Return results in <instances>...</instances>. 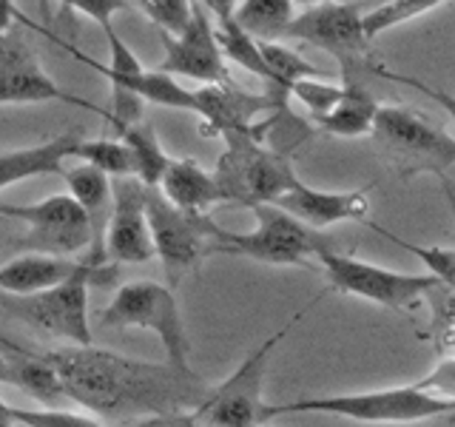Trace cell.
<instances>
[{"label":"cell","mask_w":455,"mask_h":427,"mask_svg":"<svg viewBox=\"0 0 455 427\" xmlns=\"http://www.w3.org/2000/svg\"><path fill=\"white\" fill-rule=\"evenodd\" d=\"M60 376L68 402L83 405L106 422H137L146 416L196 410L211 384L196 370L168 362H146L94 345H60L40 350Z\"/></svg>","instance_id":"1"},{"label":"cell","mask_w":455,"mask_h":427,"mask_svg":"<svg viewBox=\"0 0 455 427\" xmlns=\"http://www.w3.org/2000/svg\"><path fill=\"white\" fill-rule=\"evenodd\" d=\"M296 413H324V416H341L362 424H416L455 413V402L424 393L416 384H402V388L313 396L288 405H265L262 422L276 416H296Z\"/></svg>","instance_id":"2"},{"label":"cell","mask_w":455,"mask_h":427,"mask_svg":"<svg viewBox=\"0 0 455 427\" xmlns=\"http://www.w3.org/2000/svg\"><path fill=\"white\" fill-rule=\"evenodd\" d=\"M370 134L381 160L402 180L419 174L447 177L455 165V137L412 109L379 106Z\"/></svg>","instance_id":"3"},{"label":"cell","mask_w":455,"mask_h":427,"mask_svg":"<svg viewBox=\"0 0 455 427\" xmlns=\"http://www.w3.org/2000/svg\"><path fill=\"white\" fill-rule=\"evenodd\" d=\"M256 228L245 234L225 231L220 228L213 239L211 254H228V256H245L253 262L265 265H293V268H310V262L319 254L333 251L336 239L322 231H313L305 222L291 217L279 205H253Z\"/></svg>","instance_id":"4"},{"label":"cell","mask_w":455,"mask_h":427,"mask_svg":"<svg viewBox=\"0 0 455 427\" xmlns=\"http://www.w3.org/2000/svg\"><path fill=\"white\" fill-rule=\"evenodd\" d=\"M100 325L111 331H151L165 350V362L180 370L191 367V339L174 288L154 279L125 282L114 291L111 302L100 310Z\"/></svg>","instance_id":"5"},{"label":"cell","mask_w":455,"mask_h":427,"mask_svg":"<svg viewBox=\"0 0 455 427\" xmlns=\"http://www.w3.org/2000/svg\"><path fill=\"white\" fill-rule=\"evenodd\" d=\"M225 151L213 168L222 203L234 208L267 205L299 182L291 157L270 151L256 134H228Z\"/></svg>","instance_id":"6"},{"label":"cell","mask_w":455,"mask_h":427,"mask_svg":"<svg viewBox=\"0 0 455 427\" xmlns=\"http://www.w3.org/2000/svg\"><path fill=\"white\" fill-rule=\"evenodd\" d=\"M319 299L307 302L288 325L279 327L274 336H267L262 345H256L222 384L211 388L205 402L194 410L199 424L203 427H253L262 422V410L267 405L265 402V376H267L270 356H274V350L282 345V339L291 334V327Z\"/></svg>","instance_id":"7"},{"label":"cell","mask_w":455,"mask_h":427,"mask_svg":"<svg viewBox=\"0 0 455 427\" xmlns=\"http://www.w3.org/2000/svg\"><path fill=\"white\" fill-rule=\"evenodd\" d=\"M146 211L154 256H160L165 268V285L177 288L188 274H196L211 256V246L220 234V225L208 214L182 211L174 203H168L160 189H148Z\"/></svg>","instance_id":"8"},{"label":"cell","mask_w":455,"mask_h":427,"mask_svg":"<svg viewBox=\"0 0 455 427\" xmlns=\"http://www.w3.org/2000/svg\"><path fill=\"white\" fill-rule=\"evenodd\" d=\"M316 262L333 291L367 299V302L390 310H407L419 299L444 291V285L433 274H404V270L381 268L373 262H364L353 254H341L339 248L319 254Z\"/></svg>","instance_id":"9"},{"label":"cell","mask_w":455,"mask_h":427,"mask_svg":"<svg viewBox=\"0 0 455 427\" xmlns=\"http://www.w3.org/2000/svg\"><path fill=\"white\" fill-rule=\"evenodd\" d=\"M94 285L92 268L85 265L80 274L54 285L49 291L12 296L0 294V308L9 310L32 331L63 339L68 345H92V319H89V288Z\"/></svg>","instance_id":"10"},{"label":"cell","mask_w":455,"mask_h":427,"mask_svg":"<svg viewBox=\"0 0 455 427\" xmlns=\"http://www.w3.org/2000/svg\"><path fill=\"white\" fill-rule=\"evenodd\" d=\"M0 220H14L26 225V231L14 239L23 254H49L77 260V254H89L92 228L77 199L68 194H52L40 203L12 205L0 203Z\"/></svg>","instance_id":"11"},{"label":"cell","mask_w":455,"mask_h":427,"mask_svg":"<svg viewBox=\"0 0 455 427\" xmlns=\"http://www.w3.org/2000/svg\"><path fill=\"white\" fill-rule=\"evenodd\" d=\"M282 40H302L333 54L341 63L345 80H359V71H373L370 60V37L364 35V14L359 4H319L296 14L284 28Z\"/></svg>","instance_id":"12"},{"label":"cell","mask_w":455,"mask_h":427,"mask_svg":"<svg viewBox=\"0 0 455 427\" xmlns=\"http://www.w3.org/2000/svg\"><path fill=\"white\" fill-rule=\"evenodd\" d=\"M163 63L160 71L171 77H188L205 85L231 83L225 66V54L217 40L213 18L203 9V4H191V20L180 35H163Z\"/></svg>","instance_id":"13"},{"label":"cell","mask_w":455,"mask_h":427,"mask_svg":"<svg viewBox=\"0 0 455 427\" xmlns=\"http://www.w3.org/2000/svg\"><path fill=\"white\" fill-rule=\"evenodd\" d=\"M146 194L148 185L137 177L111 180V217L106 231V260L111 265H142L154 260Z\"/></svg>","instance_id":"14"},{"label":"cell","mask_w":455,"mask_h":427,"mask_svg":"<svg viewBox=\"0 0 455 427\" xmlns=\"http://www.w3.org/2000/svg\"><path fill=\"white\" fill-rule=\"evenodd\" d=\"M75 103L83 109L100 111L103 117L108 114L103 109H97L94 103L83 97L68 94L63 85H57L46 68L40 66L37 54L26 46V43L18 35H0V106L9 103Z\"/></svg>","instance_id":"15"},{"label":"cell","mask_w":455,"mask_h":427,"mask_svg":"<svg viewBox=\"0 0 455 427\" xmlns=\"http://www.w3.org/2000/svg\"><path fill=\"white\" fill-rule=\"evenodd\" d=\"M196 94V111L203 117V134L211 137H228V134H265L267 123H256L262 111L279 109L267 94H251L236 89L234 83L225 85H203L194 89Z\"/></svg>","instance_id":"16"},{"label":"cell","mask_w":455,"mask_h":427,"mask_svg":"<svg viewBox=\"0 0 455 427\" xmlns=\"http://www.w3.org/2000/svg\"><path fill=\"white\" fill-rule=\"evenodd\" d=\"M370 189H373V185H364V189H355V191H322V189H310V185L299 180L293 189H288L270 205H279L282 211H288L291 217L305 222L313 231H324V228H331L336 222L367 220Z\"/></svg>","instance_id":"17"},{"label":"cell","mask_w":455,"mask_h":427,"mask_svg":"<svg viewBox=\"0 0 455 427\" xmlns=\"http://www.w3.org/2000/svg\"><path fill=\"white\" fill-rule=\"evenodd\" d=\"M68 197L77 199L83 208L85 220L92 228V248L83 256V262L92 268L94 285L103 282V268H106V231H108V217H111V177L92 165H75L63 171Z\"/></svg>","instance_id":"18"},{"label":"cell","mask_w":455,"mask_h":427,"mask_svg":"<svg viewBox=\"0 0 455 427\" xmlns=\"http://www.w3.org/2000/svg\"><path fill=\"white\" fill-rule=\"evenodd\" d=\"M80 140H83L80 128H68V132L57 134L52 140L37 142V146L0 151V191H6L12 185L32 180V177L63 174L66 160L75 157Z\"/></svg>","instance_id":"19"},{"label":"cell","mask_w":455,"mask_h":427,"mask_svg":"<svg viewBox=\"0 0 455 427\" xmlns=\"http://www.w3.org/2000/svg\"><path fill=\"white\" fill-rule=\"evenodd\" d=\"M85 268L83 260H66V256L49 254H20L14 260L0 265V294L26 296L49 291L54 285H63Z\"/></svg>","instance_id":"20"},{"label":"cell","mask_w":455,"mask_h":427,"mask_svg":"<svg viewBox=\"0 0 455 427\" xmlns=\"http://www.w3.org/2000/svg\"><path fill=\"white\" fill-rule=\"evenodd\" d=\"M156 189H160V194L168 203H174L182 211H194V214H205L208 208L222 203L213 171H205L199 163L185 160V157L182 160L171 157V163Z\"/></svg>","instance_id":"21"},{"label":"cell","mask_w":455,"mask_h":427,"mask_svg":"<svg viewBox=\"0 0 455 427\" xmlns=\"http://www.w3.org/2000/svg\"><path fill=\"white\" fill-rule=\"evenodd\" d=\"M379 111V103L373 100L359 80H345L341 83V100L339 103L316 117V123L327 134L336 137H362L373 128V117Z\"/></svg>","instance_id":"22"},{"label":"cell","mask_w":455,"mask_h":427,"mask_svg":"<svg viewBox=\"0 0 455 427\" xmlns=\"http://www.w3.org/2000/svg\"><path fill=\"white\" fill-rule=\"evenodd\" d=\"M296 0H239L234 23L259 43H279L284 28L296 18Z\"/></svg>","instance_id":"23"},{"label":"cell","mask_w":455,"mask_h":427,"mask_svg":"<svg viewBox=\"0 0 455 427\" xmlns=\"http://www.w3.org/2000/svg\"><path fill=\"white\" fill-rule=\"evenodd\" d=\"M114 132H117V140L125 142V149L134 157V177L142 185H148V189H156L171 163V157L165 154L154 125L128 123V125L114 128Z\"/></svg>","instance_id":"24"},{"label":"cell","mask_w":455,"mask_h":427,"mask_svg":"<svg viewBox=\"0 0 455 427\" xmlns=\"http://www.w3.org/2000/svg\"><path fill=\"white\" fill-rule=\"evenodd\" d=\"M217 40H220V49L225 54V60H231L236 66H242L251 75H256L259 80H265L270 89H274V77H270V68L262 57L259 49V40H253L251 35H245L242 28L231 20H222L217 23ZM270 94V92H267Z\"/></svg>","instance_id":"25"},{"label":"cell","mask_w":455,"mask_h":427,"mask_svg":"<svg viewBox=\"0 0 455 427\" xmlns=\"http://www.w3.org/2000/svg\"><path fill=\"white\" fill-rule=\"evenodd\" d=\"M80 163L103 171L106 177H134V157L120 140H89L83 137L75 149Z\"/></svg>","instance_id":"26"},{"label":"cell","mask_w":455,"mask_h":427,"mask_svg":"<svg viewBox=\"0 0 455 427\" xmlns=\"http://www.w3.org/2000/svg\"><path fill=\"white\" fill-rule=\"evenodd\" d=\"M373 231H379L384 239L395 242V246H402L407 254H412L416 260L427 268V274H433L444 288L455 291V248H447V246H416V242L410 239H402L398 234L387 231V228H381L376 222H370Z\"/></svg>","instance_id":"27"},{"label":"cell","mask_w":455,"mask_h":427,"mask_svg":"<svg viewBox=\"0 0 455 427\" xmlns=\"http://www.w3.org/2000/svg\"><path fill=\"white\" fill-rule=\"evenodd\" d=\"M441 4H447V0H390V4L379 6L376 12L364 14V35L373 40L381 32H387V28L402 26V23L419 18V14L430 12Z\"/></svg>","instance_id":"28"},{"label":"cell","mask_w":455,"mask_h":427,"mask_svg":"<svg viewBox=\"0 0 455 427\" xmlns=\"http://www.w3.org/2000/svg\"><path fill=\"white\" fill-rule=\"evenodd\" d=\"M18 427H108L94 416L66 407H12Z\"/></svg>","instance_id":"29"},{"label":"cell","mask_w":455,"mask_h":427,"mask_svg":"<svg viewBox=\"0 0 455 427\" xmlns=\"http://www.w3.org/2000/svg\"><path fill=\"white\" fill-rule=\"evenodd\" d=\"M291 97H296L299 103L313 114V120H316L341 100V85L324 83L322 77H305L291 85Z\"/></svg>","instance_id":"30"},{"label":"cell","mask_w":455,"mask_h":427,"mask_svg":"<svg viewBox=\"0 0 455 427\" xmlns=\"http://www.w3.org/2000/svg\"><path fill=\"white\" fill-rule=\"evenodd\" d=\"M137 4L163 35H180L191 20L194 0H137Z\"/></svg>","instance_id":"31"},{"label":"cell","mask_w":455,"mask_h":427,"mask_svg":"<svg viewBox=\"0 0 455 427\" xmlns=\"http://www.w3.org/2000/svg\"><path fill=\"white\" fill-rule=\"evenodd\" d=\"M416 388L430 396L447 399V402H455V356H444L441 362H435L416 382Z\"/></svg>","instance_id":"32"},{"label":"cell","mask_w":455,"mask_h":427,"mask_svg":"<svg viewBox=\"0 0 455 427\" xmlns=\"http://www.w3.org/2000/svg\"><path fill=\"white\" fill-rule=\"evenodd\" d=\"M373 75H379V77H384V80H393V83H402V85H412V89H419L424 97H430L433 103H438L441 109H444L450 117H452V123H455V97L452 94H447V92H441V89H433L430 83H424V80H419V77H410V75H398V71H390V68H384V66H373Z\"/></svg>","instance_id":"33"},{"label":"cell","mask_w":455,"mask_h":427,"mask_svg":"<svg viewBox=\"0 0 455 427\" xmlns=\"http://www.w3.org/2000/svg\"><path fill=\"white\" fill-rule=\"evenodd\" d=\"M63 4L68 9H75L80 14H85V18H92L100 28L106 26H114V14L123 12L128 6V0H63Z\"/></svg>","instance_id":"34"},{"label":"cell","mask_w":455,"mask_h":427,"mask_svg":"<svg viewBox=\"0 0 455 427\" xmlns=\"http://www.w3.org/2000/svg\"><path fill=\"white\" fill-rule=\"evenodd\" d=\"M14 20H20V23H26V26H32V28H37V32H43L40 26H35L28 18H23V12L14 6V0H0V35H6V32H12V26H14ZM46 35V32H43Z\"/></svg>","instance_id":"35"},{"label":"cell","mask_w":455,"mask_h":427,"mask_svg":"<svg viewBox=\"0 0 455 427\" xmlns=\"http://www.w3.org/2000/svg\"><path fill=\"white\" fill-rule=\"evenodd\" d=\"M199 4H203V9L211 14V18H217V23H222V20L234 18V9L239 0H199Z\"/></svg>","instance_id":"36"},{"label":"cell","mask_w":455,"mask_h":427,"mask_svg":"<svg viewBox=\"0 0 455 427\" xmlns=\"http://www.w3.org/2000/svg\"><path fill=\"white\" fill-rule=\"evenodd\" d=\"M163 427H203L196 422L194 410L188 413H171V416H163Z\"/></svg>","instance_id":"37"},{"label":"cell","mask_w":455,"mask_h":427,"mask_svg":"<svg viewBox=\"0 0 455 427\" xmlns=\"http://www.w3.org/2000/svg\"><path fill=\"white\" fill-rule=\"evenodd\" d=\"M441 191H444V199H447V205L452 211V220H455V185L450 177H441Z\"/></svg>","instance_id":"38"},{"label":"cell","mask_w":455,"mask_h":427,"mask_svg":"<svg viewBox=\"0 0 455 427\" xmlns=\"http://www.w3.org/2000/svg\"><path fill=\"white\" fill-rule=\"evenodd\" d=\"M0 427H18V422L12 416V405H6L4 399H0Z\"/></svg>","instance_id":"39"},{"label":"cell","mask_w":455,"mask_h":427,"mask_svg":"<svg viewBox=\"0 0 455 427\" xmlns=\"http://www.w3.org/2000/svg\"><path fill=\"white\" fill-rule=\"evenodd\" d=\"M125 427H163V416H146V419L128 422Z\"/></svg>","instance_id":"40"},{"label":"cell","mask_w":455,"mask_h":427,"mask_svg":"<svg viewBox=\"0 0 455 427\" xmlns=\"http://www.w3.org/2000/svg\"><path fill=\"white\" fill-rule=\"evenodd\" d=\"M296 4H305V6H319V4H331V0H296Z\"/></svg>","instance_id":"41"},{"label":"cell","mask_w":455,"mask_h":427,"mask_svg":"<svg viewBox=\"0 0 455 427\" xmlns=\"http://www.w3.org/2000/svg\"><path fill=\"white\" fill-rule=\"evenodd\" d=\"M40 6H43V12H49V0H40Z\"/></svg>","instance_id":"42"},{"label":"cell","mask_w":455,"mask_h":427,"mask_svg":"<svg viewBox=\"0 0 455 427\" xmlns=\"http://www.w3.org/2000/svg\"><path fill=\"white\" fill-rule=\"evenodd\" d=\"M253 427H274V424H267V422H259V424H253Z\"/></svg>","instance_id":"43"}]
</instances>
